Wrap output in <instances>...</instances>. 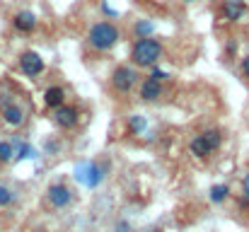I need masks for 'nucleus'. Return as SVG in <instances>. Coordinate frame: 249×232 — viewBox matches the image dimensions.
<instances>
[{"mask_svg":"<svg viewBox=\"0 0 249 232\" xmlns=\"http://www.w3.org/2000/svg\"><path fill=\"white\" fill-rule=\"evenodd\" d=\"M119 39H121V32H119L116 24H111V22H97V24L89 29V34H87L89 46L97 49V51H111V49L119 44Z\"/></svg>","mask_w":249,"mask_h":232,"instance_id":"f257e3e1","label":"nucleus"},{"mask_svg":"<svg viewBox=\"0 0 249 232\" xmlns=\"http://www.w3.org/2000/svg\"><path fill=\"white\" fill-rule=\"evenodd\" d=\"M131 58L136 66L141 68H148V66H155L160 58H162V44L153 36L148 39H138L133 44V51H131Z\"/></svg>","mask_w":249,"mask_h":232,"instance_id":"f03ea898","label":"nucleus"},{"mask_svg":"<svg viewBox=\"0 0 249 232\" xmlns=\"http://www.w3.org/2000/svg\"><path fill=\"white\" fill-rule=\"evenodd\" d=\"M220 143H223V136H220V131H215V128H208V131H203L201 136H196L194 141H191V153L196 155V157H208L211 153H215L218 148H220Z\"/></svg>","mask_w":249,"mask_h":232,"instance_id":"7ed1b4c3","label":"nucleus"},{"mask_svg":"<svg viewBox=\"0 0 249 232\" xmlns=\"http://www.w3.org/2000/svg\"><path fill=\"white\" fill-rule=\"evenodd\" d=\"M75 179L89 189H97L104 181V167H99L97 162H80L75 167Z\"/></svg>","mask_w":249,"mask_h":232,"instance_id":"20e7f679","label":"nucleus"},{"mask_svg":"<svg viewBox=\"0 0 249 232\" xmlns=\"http://www.w3.org/2000/svg\"><path fill=\"white\" fill-rule=\"evenodd\" d=\"M136 80H138V73L133 71V68H128V66H119L116 71H114V75H111V85H114V89L116 92H131V87L136 85Z\"/></svg>","mask_w":249,"mask_h":232,"instance_id":"39448f33","label":"nucleus"},{"mask_svg":"<svg viewBox=\"0 0 249 232\" xmlns=\"http://www.w3.org/2000/svg\"><path fill=\"white\" fill-rule=\"evenodd\" d=\"M19 71L27 77H36L44 73V58L36 51H24L19 56Z\"/></svg>","mask_w":249,"mask_h":232,"instance_id":"423d86ee","label":"nucleus"},{"mask_svg":"<svg viewBox=\"0 0 249 232\" xmlns=\"http://www.w3.org/2000/svg\"><path fill=\"white\" fill-rule=\"evenodd\" d=\"M46 201H49L51 208H66L73 201V194L66 184H51L46 189Z\"/></svg>","mask_w":249,"mask_h":232,"instance_id":"0eeeda50","label":"nucleus"},{"mask_svg":"<svg viewBox=\"0 0 249 232\" xmlns=\"http://www.w3.org/2000/svg\"><path fill=\"white\" fill-rule=\"evenodd\" d=\"M78 109L75 107H66V104H61V107H56L53 109V124L58 126V128H63V131H71L75 124H78Z\"/></svg>","mask_w":249,"mask_h":232,"instance_id":"6e6552de","label":"nucleus"},{"mask_svg":"<svg viewBox=\"0 0 249 232\" xmlns=\"http://www.w3.org/2000/svg\"><path fill=\"white\" fill-rule=\"evenodd\" d=\"M247 15V2L245 0H225L223 2V17L228 22H240Z\"/></svg>","mask_w":249,"mask_h":232,"instance_id":"1a4fd4ad","label":"nucleus"},{"mask_svg":"<svg viewBox=\"0 0 249 232\" xmlns=\"http://www.w3.org/2000/svg\"><path fill=\"white\" fill-rule=\"evenodd\" d=\"M2 121L7 124V126H12V128H19L22 124H24V109L22 107H17V104H5L2 107Z\"/></svg>","mask_w":249,"mask_h":232,"instance_id":"9d476101","label":"nucleus"},{"mask_svg":"<svg viewBox=\"0 0 249 232\" xmlns=\"http://www.w3.org/2000/svg\"><path fill=\"white\" fill-rule=\"evenodd\" d=\"M160 97H162V85L153 77H145L143 85H141V99L143 102H155Z\"/></svg>","mask_w":249,"mask_h":232,"instance_id":"9b49d317","label":"nucleus"},{"mask_svg":"<svg viewBox=\"0 0 249 232\" xmlns=\"http://www.w3.org/2000/svg\"><path fill=\"white\" fill-rule=\"evenodd\" d=\"M12 24H15V29H17V32H34V29H36V15H34V12H29V10L17 12V15H15V19H12Z\"/></svg>","mask_w":249,"mask_h":232,"instance_id":"f8f14e48","label":"nucleus"},{"mask_svg":"<svg viewBox=\"0 0 249 232\" xmlns=\"http://www.w3.org/2000/svg\"><path fill=\"white\" fill-rule=\"evenodd\" d=\"M44 102H46L49 109H56V107H61V104L66 102V92L53 85V87H49V89L44 92Z\"/></svg>","mask_w":249,"mask_h":232,"instance_id":"ddd939ff","label":"nucleus"},{"mask_svg":"<svg viewBox=\"0 0 249 232\" xmlns=\"http://www.w3.org/2000/svg\"><path fill=\"white\" fill-rule=\"evenodd\" d=\"M128 131H131L133 136H141V133H145V131H148V121H145V116H141V114H133V116H128Z\"/></svg>","mask_w":249,"mask_h":232,"instance_id":"4468645a","label":"nucleus"},{"mask_svg":"<svg viewBox=\"0 0 249 232\" xmlns=\"http://www.w3.org/2000/svg\"><path fill=\"white\" fill-rule=\"evenodd\" d=\"M228 196H230V186H228V184H215V186H211V201H213L215 206L225 203Z\"/></svg>","mask_w":249,"mask_h":232,"instance_id":"2eb2a0df","label":"nucleus"},{"mask_svg":"<svg viewBox=\"0 0 249 232\" xmlns=\"http://www.w3.org/2000/svg\"><path fill=\"white\" fill-rule=\"evenodd\" d=\"M133 29H136V36H138V39H148V36H153V32H155V22H150V19H138Z\"/></svg>","mask_w":249,"mask_h":232,"instance_id":"dca6fc26","label":"nucleus"},{"mask_svg":"<svg viewBox=\"0 0 249 232\" xmlns=\"http://www.w3.org/2000/svg\"><path fill=\"white\" fill-rule=\"evenodd\" d=\"M29 157L34 160V157H36V150H34L27 141H22V143L15 148V160H17V162H22V160H29Z\"/></svg>","mask_w":249,"mask_h":232,"instance_id":"f3484780","label":"nucleus"},{"mask_svg":"<svg viewBox=\"0 0 249 232\" xmlns=\"http://www.w3.org/2000/svg\"><path fill=\"white\" fill-rule=\"evenodd\" d=\"M12 155H15V150H12L10 141H0V162H10Z\"/></svg>","mask_w":249,"mask_h":232,"instance_id":"a211bd4d","label":"nucleus"},{"mask_svg":"<svg viewBox=\"0 0 249 232\" xmlns=\"http://www.w3.org/2000/svg\"><path fill=\"white\" fill-rule=\"evenodd\" d=\"M12 201H15V194H12V191H10L7 186H2V184H0V208L10 206Z\"/></svg>","mask_w":249,"mask_h":232,"instance_id":"6ab92c4d","label":"nucleus"},{"mask_svg":"<svg viewBox=\"0 0 249 232\" xmlns=\"http://www.w3.org/2000/svg\"><path fill=\"white\" fill-rule=\"evenodd\" d=\"M44 150H46V155H58V153H61V143H58V141H51V138H46V143H44Z\"/></svg>","mask_w":249,"mask_h":232,"instance_id":"aec40b11","label":"nucleus"},{"mask_svg":"<svg viewBox=\"0 0 249 232\" xmlns=\"http://www.w3.org/2000/svg\"><path fill=\"white\" fill-rule=\"evenodd\" d=\"M242 194H245V196L240 198V206H242V208H249V174L245 177V181H242Z\"/></svg>","mask_w":249,"mask_h":232,"instance_id":"412c9836","label":"nucleus"},{"mask_svg":"<svg viewBox=\"0 0 249 232\" xmlns=\"http://www.w3.org/2000/svg\"><path fill=\"white\" fill-rule=\"evenodd\" d=\"M150 77H153V80H158V82H162V80H165V77H169V75H167V71H162V68H153Z\"/></svg>","mask_w":249,"mask_h":232,"instance_id":"4be33fe9","label":"nucleus"},{"mask_svg":"<svg viewBox=\"0 0 249 232\" xmlns=\"http://www.w3.org/2000/svg\"><path fill=\"white\" fill-rule=\"evenodd\" d=\"M102 12H104V15H109V17H116V15H119V12H116V10H111V7H109L107 2L102 5Z\"/></svg>","mask_w":249,"mask_h":232,"instance_id":"5701e85b","label":"nucleus"},{"mask_svg":"<svg viewBox=\"0 0 249 232\" xmlns=\"http://www.w3.org/2000/svg\"><path fill=\"white\" fill-rule=\"evenodd\" d=\"M116 232H131V225H128L126 220H121V223L116 225Z\"/></svg>","mask_w":249,"mask_h":232,"instance_id":"b1692460","label":"nucleus"},{"mask_svg":"<svg viewBox=\"0 0 249 232\" xmlns=\"http://www.w3.org/2000/svg\"><path fill=\"white\" fill-rule=\"evenodd\" d=\"M242 73H245V77H249V54L242 58Z\"/></svg>","mask_w":249,"mask_h":232,"instance_id":"393cba45","label":"nucleus"},{"mask_svg":"<svg viewBox=\"0 0 249 232\" xmlns=\"http://www.w3.org/2000/svg\"><path fill=\"white\" fill-rule=\"evenodd\" d=\"M186 2H194V0H186Z\"/></svg>","mask_w":249,"mask_h":232,"instance_id":"a878e982","label":"nucleus"},{"mask_svg":"<svg viewBox=\"0 0 249 232\" xmlns=\"http://www.w3.org/2000/svg\"><path fill=\"white\" fill-rule=\"evenodd\" d=\"M153 232H160V230H153Z\"/></svg>","mask_w":249,"mask_h":232,"instance_id":"bb28decb","label":"nucleus"}]
</instances>
